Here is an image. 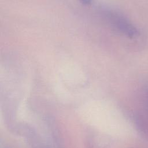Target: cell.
Wrapping results in <instances>:
<instances>
[{
    "instance_id": "cell-1",
    "label": "cell",
    "mask_w": 148,
    "mask_h": 148,
    "mask_svg": "<svg viewBox=\"0 0 148 148\" xmlns=\"http://www.w3.org/2000/svg\"><path fill=\"white\" fill-rule=\"evenodd\" d=\"M103 12L110 23L120 32L130 38L136 36L137 29L123 16L110 10L105 9Z\"/></svg>"
},
{
    "instance_id": "cell-2",
    "label": "cell",
    "mask_w": 148,
    "mask_h": 148,
    "mask_svg": "<svg viewBox=\"0 0 148 148\" xmlns=\"http://www.w3.org/2000/svg\"><path fill=\"white\" fill-rule=\"evenodd\" d=\"M80 2L84 5H90L92 3V0H79Z\"/></svg>"
}]
</instances>
